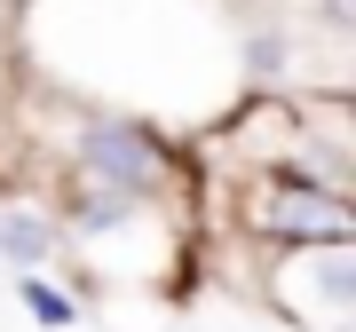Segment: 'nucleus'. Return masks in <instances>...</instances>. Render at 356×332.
Returning a JSON list of instances; mask_svg holds the SVG:
<instances>
[{"mask_svg":"<svg viewBox=\"0 0 356 332\" xmlns=\"http://www.w3.org/2000/svg\"><path fill=\"white\" fill-rule=\"evenodd\" d=\"M238 222L245 238L261 245H348L356 238V206L348 190L301 174V166H261V174H238Z\"/></svg>","mask_w":356,"mask_h":332,"instance_id":"f03ea898","label":"nucleus"},{"mask_svg":"<svg viewBox=\"0 0 356 332\" xmlns=\"http://www.w3.org/2000/svg\"><path fill=\"white\" fill-rule=\"evenodd\" d=\"M261 301L309 332H348L356 317V238L348 245H269Z\"/></svg>","mask_w":356,"mask_h":332,"instance_id":"7ed1b4c3","label":"nucleus"},{"mask_svg":"<svg viewBox=\"0 0 356 332\" xmlns=\"http://www.w3.org/2000/svg\"><path fill=\"white\" fill-rule=\"evenodd\" d=\"M64 174L95 182V190H119V198L182 206L191 158H182V142H166L151 119H135V111H79L64 127Z\"/></svg>","mask_w":356,"mask_h":332,"instance_id":"f257e3e1","label":"nucleus"},{"mask_svg":"<svg viewBox=\"0 0 356 332\" xmlns=\"http://www.w3.org/2000/svg\"><path fill=\"white\" fill-rule=\"evenodd\" d=\"M64 245H72V238L56 230V214H48V206L0 198V261H8V277H16V269H48Z\"/></svg>","mask_w":356,"mask_h":332,"instance_id":"20e7f679","label":"nucleus"},{"mask_svg":"<svg viewBox=\"0 0 356 332\" xmlns=\"http://www.w3.org/2000/svg\"><path fill=\"white\" fill-rule=\"evenodd\" d=\"M16 301H24V317H32L40 332H72V324H79V301L48 277V269H16Z\"/></svg>","mask_w":356,"mask_h":332,"instance_id":"39448f33","label":"nucleus"}]
</instances>
